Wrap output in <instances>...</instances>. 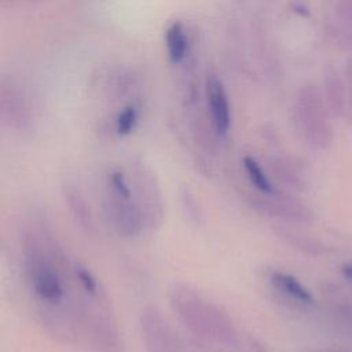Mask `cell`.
I'll list each match as a JSON object with an SVG mask.
<instances>
[{
  "instance_id": "3",
  "label": "cell",
  "mask_w": 352,
  "mask_h": 352,
  "mask_svg": "<svg viewBox=\"0 0 352 352\" xmlns=\"http://www.w3.org/2000/svg\"><path fill=\"white\" fill-rule=\"evenodd\" d=\"M327 111L324 99L315 87L300 89L294 106V122L304 139L319 148L326 147L333 138Z\"/></svg>"
},
{
  "instance_id": "23",
  "label": "cell",
  "mask_w": 352,
  "mask_h": 352,
  "mask_svg": "<svg viewBox=\"0 0 352 352\" xmlns=\"http://www.w3.org/2000/svg\"><path fill=\"white\" fill-rule=\"evenodd\" d=\"M342 274H344V276H345L346 279L352 280V263H348V264H345V265L342 267Z\"/></svg>"
},
{
  "instance_id": "18",
  "label": "cell",
  "mask_w": 352,
  "mask_h": 352,
  "mask_svg": "<svg viewBox=\"0 0 352 352\" xmlns=\"http://www.w3.org/2000/svg\"><path fill=\"white\" fill-rule=\"evenodd\" d=\"M73 274H74L78 285L81 286L82 292L87 296L95 297L100 293V286H99V282H98L96 276L91 272V270L84 263L77 261L73 265Z\"/></svg>"
},
{
  "instance_id": "10",
  "label": "cell",
  "mask_w": 352,
  "mask_h": 352,
  "mask_svg": "<svg viewBox=\"0 0 352 352\" xmlns=\"http://www.w3.org/2000/svg\"><path fill=\"white\" fill-rule=\"evenodd\" d=\"M62 195L72 217L78 224V227L84 230L87 234H94L95 231L94 213L81 190L74 184L66 182L62 186Z\"/></svg>"
},
{
  "instance_id": "8",
  "label": "cell",
  "mask_w": 352,
  "mask_h": 352,
  "mask_svg": "<svg viewBox=\"0 0 352 352\" xmlns=\"http://www.w3.org/2000/svg\"><path fill=\"white\" fill-rule=\"evenodd\" d=\"M206 99L214 133L220 138L226 136L231 125L230 103L224 87L216 76H209L206 80Z\"/></svg>"
},
{
  "instance_id": "6",
  "label": "cell",
  "mask_w": 352,
  "mask_h": 352,
  "mask_svg": "<svg viewBox=\"0 0 352 352\" xmlns=\"http://www.w3.org/2000/svg\"><path fill=\"white\" fill-rule=\"evenodd\" d=\"M103 210L111 228L122 238H135L146 228L143 213L135 198L126 199L106 188Z\"/></svg>"
},
{
  "instance_id": "14",
  "label": "cell",
  "mask_w": 352,
  "mask_h": 352,
  "mask_svg": "<svg viewBox=\"0 0 352 352\" xmlns=\"http://www.w3.org/2000/svg\"><path fill=\"white\" fill-rule=\"evenodd\" d=\"M300 168L289 158L272 157L268 161V172L279 183L286 184L294 190H304L305 182L300 173Z\"/></svg>"
},
{
  "instance_id": "11",
  "label": "cell",
  "mask_w": 352,
  "mask_h": 352,
  "mask_svg": "<svg viewBox=\"0 0 352 352\" xmlns=\"http://www.w3.org/2000/svg\"><path fill=\"white\" fill-rule=\"evenodd\" d=\"M323 88H324V103L331 116L340 117L346 110V91L344 78L333 67L327 66L323 74Z\"/></svg>"
},
{
  "instance_id": "17",
  "label": "cell",
  "mask_w": 352,
  "mask_h": 352,
  "mask_svg": "<svg viewBox=\"0 0 352 352\" xmlns=\"http://www.w3.org/2000/svg\"><path fill=\"white\" fill-rule=\"evenodd\" d=\"M276 232L285 242H287L289 245L294 246L296 249H298L304 253L319 256L326 250L324 246L319 241L309 238L307 235H301V234H297V232L286 230V228H278Z\"/></svg>"
},
{
  "instance_id": "19",
  "label": "cell",
  "mask_w": 352,
  "mask_h": 352,
  "mask_svg": "<svg viewBox=\"0 0 352 352\" xmlns=\"http://www.w3.org/2000/svg\"><path fill=\"white\" fill-rule=\"evenodd\" d=\"M180 202L182 208L188 217V221L192 223L194 226H201L202 223V208L199 202L197 201L195 195L188 187H182L180 188Z\"/></svg>"
},
{
  "instance_id": "20",
  "label": "cell",
  "mask_w": 352,
  "mask_h": 352,
  "mask_svg": "<svg viewBox=\"0 0 352 352\" xmlns=\"http://www.w3.org/2000/svg\"><path fill=\"white\" fill-rule=\"evenodd\" d=\"M109 190H111L113 192L131 199L133 198V191H132V184L131 182H128L125 173L120 169H113L109 172L107 175V187Z\"/></svg>"
},
{
  "instance_id": "9",
  "label": "cell",
  "mask_w": 352,
  "mask_h": 352,
  "mask_svg": "<svg viewBox=\"0 0 352 352\" xmlns=\"http://www.w3.org/2000/svg\"><path fill=\"white\" fill-rule=\"evenodd\" d=\"M329 30L341 47L352 50V0H334L329 16Z\"/></svg>"
},
{
  "instance_id": "21",
  "label": "cell",
  "mask_w": 352,
  "mask_h": 352,
  "mask_svg": "<svg viewBox=\"0 0 352 352\" xmlns=\"http://www.w3.org/2000/svg\"><path fill=\"white\" fill-rule=\"evenodd\" d=\"M138 121V111L135 110V107L128 106L124 110L120 111L117 120H116V131L120 136H126L129 135Z\"/></svg>"
},
{
  "instance_id": "7",
  "label": "cell",
  "mask_w": 352,
  "mask_h": 352,
  "mask_svg": "<svg viewBox=\"0 0 352 352\" xmlns=\"http://www.w3.org/2000/svg\"><path fill=\"white\" fill-rule=\"evenodd\" d=\"M248 205L254 212L270 217L290 221H308L312 219V213L308 208L279 191L270 195L261 192L250 194L248 197Z\"/></svg>"
},
{
  "instance_id": "2",
  "label": "cell",
  "mask_w": 352,
  "mask_h": 352,
  "mask_svg": "<svg viewBox=\"0 0 352 352\" xmlns=\"http://www.w3.org/2000/svg\"><path fill=\"white\" fill-rule=\"evenodd\" d=\"M41 235L28 232L22 241V261L32 292L45 304L62 302L65 283L60 264L50 253Z\"/></svg>"
},
{
  "instance_id": "22",
  "label": "cell",
  "mask_w": 352,
  "mask_h": 352,
  "mask_svg": "<svg viewBox=\"0 0 352 352\" xmlns=\"http://www.w3.org/2000/svg\"><path fill=\"white\" fill-rule=\"evenodd\" d=\"M342 78L346 91V109L352 113V58H349L344 66Z\"/></svg>"
},
{
  "instance_id": "12",
  "label": "cell",
  "mask_w": 352,
  "mask_h": 352,
  "mask_svg": "<svg viewBox=\"0 0 352 352\" xmlns=\"http://www.w3.org/2000/svg\"><path fill=\"white\" fill-rule=\"evenodd\" d=\"M59 304H47L44 309H41V323L47 329V331L54 336L56 340L70 342L74 337V323L70 318V314L59 308Z\"/></svg>"
},
{
  "instance_id": "4",
  "label": "cell",
  "mask_w": 352,
  "mask_h": 352,
  "mask_svg": "<svg viewBox=\"0 0 352 352\" xmlns=\"http://www.w3.org/2000/svg\"><path fill=\"white\" fill-rule=\"evenodd\" d=\"M133 198L138 202L147 228H157L164 220V201L158 180L144 165H138L131 177Z\"/></svg>"
},
{
  "instance_id": "1",
  "label": "cell",
  "mask_w": 352,
  "mask_h": 352,
  "mask_svg": "<svg viewBox=\"0 0 352 352\" xmlns=\"http://www.w3.org/2000/svg\"><path fill=\"white\" fill-rule=\"evenodd\" d=\"M169 301L179 320L194 338L227 348L239 345L236 327L228 314L197 290L186 285H173L169 289Z\"/></svg>"
},
{
  "instance_id": "16",
  "label": "cell",
  "mask_w": 352,
  "mask_h": 352,
  "mask_svg": "<svg viewBox=\"0 0 352 352\" xmlns=\"http://www.w3.org/2000/svg\"><path fill=\"white\" fill-rule=\"evenodd\" d=\"M165 41H166V50L168 56L172 63H179L184 59L187 52V37L186 32L179 22H173L165 33Z\"/></svg>"
},
{
  "instance_id": "13",
  "label": "cell",
  "mask_w": 352,
  "mask_h": 352,
  "mask_svg": "<svg viewBox=\"0 0 352 352\" xmlns=\"http://www.w3.org/2000/svg\"><path fill=\"white\" fill-rule=\"evenodd\" d=\"M270 282L275 290L300 304H312V293L293 275L283 271H271Z\"/></svg>"
},
{
  "instance_id": "15",
  "label": "cell",
  "mask_w": 352,
  "mask_h": 352,
  "mask_svg": "<svg viewBox=\"0 0 352 352\" xmlns=\"http://www.w3.org/2000/svg\"><path fill=\"white\" fill-rule=\"evenodd\" d=\"M242 165H243V169L246 172L249 182L252 183V186L256 188L257 192L270 195V194H274L278 191L275 188L274 183L271 182L268 173L265 172V169L261 166V164L254 157L245 155L242 158Z\"/></svg>"
},
{
  "instance_id": "5",
  "label": "cell",
  "mask_w": 352,
  "mask_h": 352,
  "mask_svg": "<svg viewBox=\"0 0 352 352\" xmlns=\"http://www.w3.org/2000/svg\"><path fill=\"white\" fill-rule=\"evenodd\" d=\"M139 323L146 352H187L157 307L147 305L140 314Z\"/></svg>"
}]
</instances>
